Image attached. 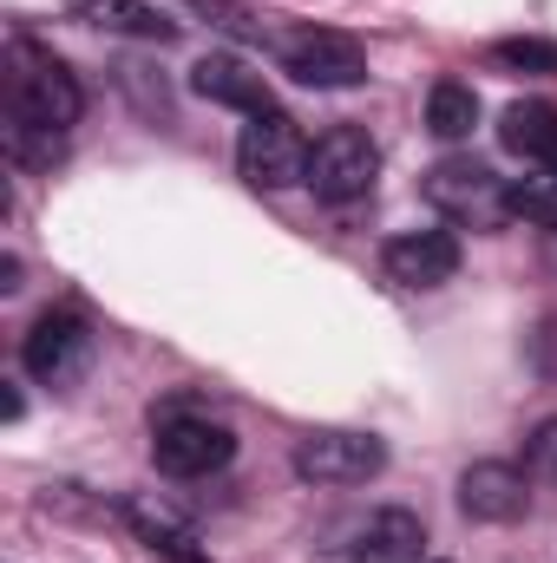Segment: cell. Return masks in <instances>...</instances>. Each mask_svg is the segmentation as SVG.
<instances>
[{"label":"cell","mask_w":557,"mask_h":563,"mask_svg":"<svg viewBox=\"0 0 557 563\" xmlns=\"http://www.w3.org/2000/svg\"><path fill=\"white\" fill-rule=\"evenodd\" d=\"M86 99L79 79L66 73V59H53L40 40L13 33L7 40V151L20 164H46L59 157L66 125H79Z\"/></svg>","instance_id":"obj_1"},{"label":"cell","mask_w":557,"mask_h":563,"mask_svg":"<svg viewBox=\"0 0 557 563\" xmlns=\"http://www.w3.org/2000/svg\"><path fill=\"white\" fill-rule=\"evenodd\" d=\"M276 66L288 79L315 86V92H348V86L368 79L361 40H348L335 26H288V33H276Z\"/></svg>","instance_id":"obj_2"},{"label":"cell","mask_w":557,"mask_h":563,"mask_svg":"<svg viewBox=\"0 0 557 563\" xmlns=\"http://www.w3.org/2000/svg\"><path fill=\"white\" fill-rule=\"evenodd\" d=\"M505 190H512V184L492 177V164H479V157H439V164L426 170V203H433L439 217H452V223H472V230H492V223L512 217Z\"/></svg>","instance_id":"obj_3"},{"label":"cell","mask_w":557,"mask_h":563,"mask_svg":"<svg viewBox=\"0 0 557 563\" xmlns=\"http://www.w3.org/2000/svg\"><path fill=\"white\" fill-rule=\"evenodd\" d=\"M308 151L315 144L302 139V125L288 112H263L243 125L237 139V170L256 184V190H288V184H308Z\"/></svg>","instance_id":"obj_4"},{"label":"cell","mask_w":557,"mask_h":563,"mask_svg":"<svg viewBox=\"0 0 557 563\" xmlns=\"http://www.w3.org/2000/svg\"><path fill=\"white\" fill-rule=\"evenodd\" d=\"M374 170H381V151H374V139L361 125H335V132H321L315 151H308V190L321 203L368 197L374 190Z\"/></svg>","instance_id":"obj_5"},{"label":"cell","mask_w":557,"mask_h":563,"mask_svg":"<svg viewBox=\"0 0 557 563\" xmlns=\"http://www.w3.org/2000/svg\"><path fill=\"white\" fill-rule=\"evenodd\" d=\"M151 459L171 478H210V472H223L237 459V432L204 420V413H164L157 439H151Z\"/></svg>","instance_id":"obj_6"},{"label":"cell","mask_w":557,"mask_h":563,"mask_svg":"<svg viewBox=\"0 0 557 563\" xmlns=\"http://www.w3.org/2000/svg\"><path fill=\"white\" fill-rule=\"evenodd\" d=\"M92 361V328L73 314V308H46L33 328H26V347H20V367L40 380V387H73Z\"/></svg>","instance_id":"obj_7"},{"label":"cell","mask_w":557,"mask_h":563,"mask_svg":"<svg viewBox=\"0 0 557 563\" xmlns=\"http://www.w3.org/2000/svg\"><path fill=\"white\" fill-rule=\"evenodd\" d=\"M387 465V445L374 432H308L295 445V472L308 485H368Z\"/></svg>","instance_id":"obj_8"},{"label":"cell","mask_w":557,"mask_h":563,"mask_svg":"<svg viewBox=\"0 0 557 563\" xmlns=\"http://www.w3.org/2000/svg\"><path fill=\"white\" fill-rule=\"evenodd\" d=\"M190 86H197V99H210V106H230V112H243V119H263V112H276V99H270V79L243 59V53H204L197 66H190Z\"/></svg>","instance_id":"obj_9"},{"label":"cell","mask_w":557,"mask_h":563,"mask_svg":"<svg viewBox=\"0 0 557 563\" xmlns=\"http://www.w3.org/2000/svg\"><path fill=\"white\" fill-rule=\"evenodd\" d=\"M525 498H532V485H525V472L505 465V459H479V465L459 472V511L479 518V525H512V518H525Z\"/></svg>","instance_id":"obj_10"},{"label":"cell","mask_w":557,"mask_h":563,"mask_svg":"<svg viewBox=\"0 0 557 563\" xmlns=\"http://www.w3.org/2000/svg\"><path fill=\"white\" fill-rule=\"evenodd\" d=\"M381 263L401 288H439L459 276V236L452 230H407L381 250Z\"/></svg>","instance_id":"obj_11"},{"label":"cell","mask_w":557,"mask_h":563,"mask_svg":"<svg viewBox=\"0 0 557 563\" xmlns=\"http://www.w3.org/2000/svg\"><path fill=\"white\" fill-rule=\"evenodd\" d=\"M419 544H426V525H419L414 511L387 505V511H374V518L354 531L348 563H419Z\"/></svg>","instance_id":"obj_12"},{"label":"cell","mask_w":557,"mask_h":563,"mask_svg":"<svg viewBox=\"0 0 557 563\" xmlns=\"http://www.w3.org/2000/svg\"><path fill=\"white\" fill-rule=\"evenodd\" d=\"M66 7H73V20H86L99 33H125V40H151V46L177 40V20L151 0H66Z\"/></svg>","instance_id":"obj_13"},{"label":"cell","mask_w":557,"mask_h":563,"mask_svg":"<svg viewBox=\"0 0 557 563\" xmlns=\"http://www.w3.org/2000/svg\"><path fill=\"white\" fill-rule=\"evenodd\" d=\"M499 144H505L512 157L538 164V170H557V106H545V99H518V106H505V119H499Z\"/></svg>","instance_id":"obj_14"},{"label":"cell","mask_w":557,"mask_h":563,"mask_svg":"<svg viewBox=\"0 0 557 563\" xmlns=\"http://www.w3.org/2000/svg\"><path fill=\"white\" fill-rule=\"evenodd\" d=\"M125 525L144 538V551L164 563H210V551L197 544V531L190 525H177L164 505H125Z\"/></svg>","instance_id":"obj_15"},{"label":"cell","mask_w":557,"mask_h":563,"mask_svg":"<svg viewBox=\"0 0 557 563\" xmlns=\"http://www.w3.org/2000/svg\"><path fill=\"white\" fill-rule=\"evenodd\" d=\"M426 125H433V139H472V125H479V92L466 86V79H439L433 86V99H426Z\"/></svg>","instance_id":"obj_16"},{"label":"cell","mask_w":557,"mask_h":563,"mask_svg":"<svg viewBox=\"0 0 557 563\" xmlns=\"http://www.w3.org/2000/svg\"><path fill=\"white\" fill-rule=\"evenodd\" d=\"M505 203H512V217H525L532 230H557V170L518 177V184L505 190Z\"/></svg>","instance_id":"obj_17"},{"label":"cell","mask_w":557,"mask_h":563,"mask_svg":"<svg viewBox=\"0 0 557 563\" xmlns=\"http://www.w3.org/2000/svg\"><path fill=\"white\" fill-rule=\"evenodd\" d=\"M492 66H505V73H538V79H551L557 73V40H499L492 46Z\"/></svg>","instance_id":"obj_18"},{"label":"cell","mask_w":557,"mask_h":563,"mask_svg":"<svg viewBox=\"0 0 557 563\" xmlns=\"http://www.w3.org/2000/svg\"><path fill=\"white\" fill-rule=\"evenodd\" d=\"M532 367H538L545 380H557V314H545L538 334H532Z\"/></svg>","instance_id":"obj_19"},{"label":"cell","mask_w":557,"mask_h":563,"mask_svg":"<svg viewBox=\"0 0 557 563\" xmlns=\"http://www.w3.org/2000/svg\"><path fill=\"white\" fill-rule=\"evenodd\" d=\"M197 13H217V26H230V33H256V20H250V7H237V0H190Z\"/></svg>","instance_id":"obj_20"},{"label":"cell","mask_w":557,"mask_h":563,"mask_svg":"<svg viewBox=\"0 0 557 563\" xmlns=\"http://www.w3.org/2000/svg\"><path fill=\"white\" fill-rule=\"evenodd\" d=\"M532 465H538V472H551V478H557V420H545L538 432H532Z\"/></svg>","instance_id":"obj_21"}]
</instances>
